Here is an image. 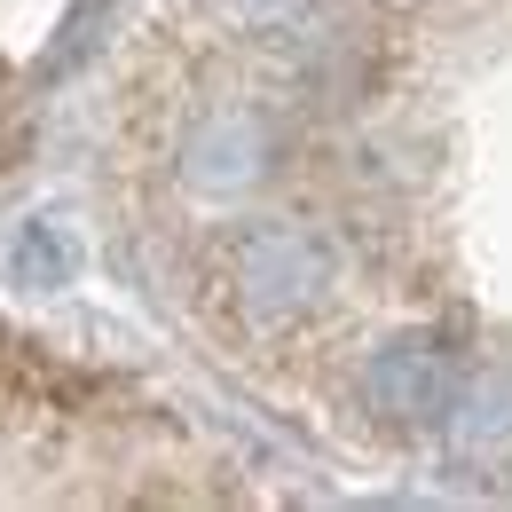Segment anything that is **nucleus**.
Listing matches in <instances>:
<instances>
[{"label": "nucleus", "instance_id": "nucleus-1", "mask_svg": "<svg viewBox=\"0 0 512 512\" xmlns=\"http://www.w3.org/2000/svg\"><path fill=\"white\" fill-rule=\"evenodd\" d=\"M331 284H339V260H331V245H323L316 229H300V221H253V229H237V245H229V292H237V308L253 323L316 316L323 300H331Z\"/></svg>", "mask_w": 512, "mask_h": 512}, {"label": "nucleus", "instance_id": "nucleus-2", "mask_svg": "<svg viewBox=\"0 0 512 512\" xmlns=\"http://www.w3.org/2000/svg\"><path fill=\"white\" fill-rule=\"evenodd\" d=\"M457 394H465V363L449 355L434 331L386 339L371 355V371H363V402L379 410L386 426H449Z\"/></svg>", "mask_w": 512, "mask_h": 512}, {"label": "nucleus", "instance_id": "nucleus-3", "mask_svg": "<svg viewBox=\"0 0 512 512\" xmlns=\"http://www.w3.org/2000/svg\"><path fill=\"white\" fill-rule=\"evenodd\" d=\"M268 174V127L253 111H221L182 142V182L205 197H229V190H253Z\"/></svg>", "mask_w": 512, "mask_h": 512}, {"label": "nucleus", "instance_id": "nucleus-4", "mask_svg": "<svg viewBox=\"0 0 512 512\" xmlns=\"http://www.w3.org/2000/svg\"><path fill=\"white\" fill-rule=\"evenodd\" d=\"M449 434H457L465 457L505 449L512 442V386H465V394H457V410H449Z\"/></svg>", "mask_w": 512, "mask_h": 512}, {"label": "nucleus", "instance_id": "nucleus-5", "mask_svg": "<svg viewBox=\"0 0 512 512\" xmlns=\"http://www.w3.org/2000/svg\"><path fill=\"white\" fill-rule=\"evenodd\" d=\"M8 268H16L24 284H40V292H56V284H71V268H79V253H71V237L56 229V221H32V229H16V245H8Z\"/></svg>", "mask_w": 512, "mask_h": 512}]
</instances>
